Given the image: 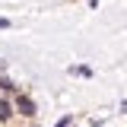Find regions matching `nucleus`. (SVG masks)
Listing matches in <instances>:
<instances>
[{
	"mask_svg": "<svg viewBox=\"0 0 127 127\" xmlns=\"http://www.w3.org/2000/svg\"><path fill=\"white\" fill-rule=\"evenodd\" d=\"M16 111H19V114H26V118H35V114H38L35 102H32L26 92H16Z\"/></svg>",
	"mask_w": 127,
	"mask_h": 127,
	"instance_id": "nucleus-1",
	"label": "nucleus"
},
{
	"mask_svg": "<svg viewBox=\"0 0 127 127\" xmlns=\"http://www.w3.org/2000/svg\"><path fill=\"white\" fill-rule=\"evenodd\" d=\"M10 118H13V105L6 98H0V121H10Z\"/></svg>",
	"mask_w": 127,
	"mask_h": 127,
	"instance_id": "nucleus-2",
	"label": "nucleus"
},
{
	"mask_svg": "<svg viewBox=\"0 0 127 127\" xmlns=\"http://www.w3.org/2000/svg\"><path fill=\"white\" fill-rule=\"evenodd\" d=\"M0 92H16V86H13L6 76H0Z\"/></svg>",
	"mask_w": 127,
	"mask_h": 127,
	"instance_id": "nucleus-3",
	"label": "nucleus"
},
{
	"mask_svg": "<svg viewBox=\"0 0 127 127\" xmlns=\"http://www.w3.org/2000/svg\"><path fill=\"white\" fill-rule=\"evenodd\" d=\"M73 73H76V76H92V70H89V67H73Z\"/></svg>",
	"mask_w": 127,
	"mask_h": 127,
	"instance_id": "nucleus-4",
	"label": "nucleus"
},
{
	"mask_svg": "<svg viewBox=\"0 0 127 127\" xmlns=\"http://www.w3.org/2000/svg\"><path fill=\"white\" fill-rule=\"evenodd\" d=\"M70 124H73L70 118H61V121H57V124H54V127H70Z\"/></svg>",
	"mask_w": 127,
	"mask_h": 127,
	"instance_id": "nucleus-5",
	"label": "nucleus"
},
{
	"mask_svg": "<svg viewBox=\"0 0 127 127\" xmlns=\"http://www.w3.org/2000/svg\"><path fill=\"white\" fill-rule=\"evenodd\" d=\"M0 29H10V19H3V16H0Z\"/></svg>",
	"mask_w": 127,
	"mask_h": 127,
	"instance_id": "nucleus-6",
	"label": "nucleus"
},
{
	"mask_svg": "<svg viewBox=\"0 0 127 127\" xmlns=\"http://www.w3.org/2000/svg\"><path fill=\"white\" fill-rule=\"evenodd\" d=\"M3 67H6V64H3V61H0V73H3Z\"/></svg>",
	"mask_w": 127,
	"mask_h": 127,
	"instance_id": "nucleus-7",
	"label": "nucleus"
}]
</instances>
